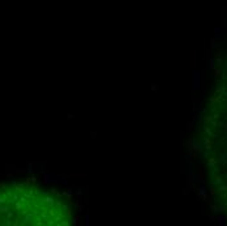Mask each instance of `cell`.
<instances>
[{
  "label": "cell",
  "instance_id": "cell-1",
  "mask_svg": "<svg viewBox=\"0 0 227 226\" xmlns=\"http://www.w3.org/2000/svg\"><path fill=\"white\" fill-rule=\"evenodd\" d=\"M55 201L27 184L0 187V225L54 223Z\"/></svg>",
  "mask_w": 227,
  "mask_h": 226
}]
</instances>
